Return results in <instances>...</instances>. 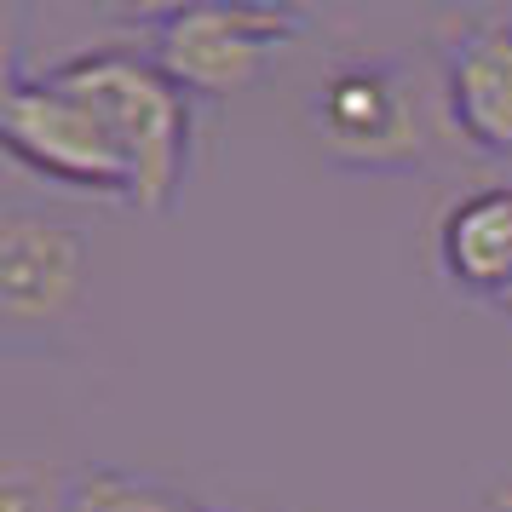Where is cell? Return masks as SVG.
<instances>
[{"mask_svg":"<svg viewBox=\"0 0 512 512\" xmlns=\"http://www.w3.org/2000/svg\"><path fill=\"white\" fill-rule=\"evenodd\" d=\"M52 81L70 87L116 139L133 173V208L167 213L185 190L190 167V93L127 41H98V47L70 52L64 64H52Z\"/></svg>","mask_w":512,"mask_h":512,"instance_id":"cell-1","label":"cell"},{"mask_svg":"<svg viewBox=\"0 0 512 512\" xmlns=\"http://www.w3.org/2000/svg\"><path fill=\"white\" fill-rule=\"evenodd\" d=\"M311 133L346 173H415L438 121L397 58H334L311 93Z\"/></svg>","mask_w":512,"mask_h":512,"instance_id":"cell-2","label":"cell"},{"mask_svg":"<svg viewBox=\"0 0 512 512\" xmlns=\"http://www.w3.org/2000/svg\"><path fill=\"white\" fill-rule=\"evenodd\" d=\"M311 24L294 6H144L133 29L144 52L162 64L190 98H231L254 87L282 41Z\"/></svg>","mask_w":512,"mask_h":512,"instance_id":"cell-3","label":"cell"},{"mask_svg":"<svg viewBox=\"0 0 512 512\" xmlns=\"http://www.w3.org/2000/svg\"><path fill=\"white\" fill-rule=\"evenodd\" d=\"M0 133H6V156L52 185L133 202L127 156L104 133V121L70 87H58L47 70L24 75L12 52H6V75H0Z\"/></svg>","mask_w":512,"mask_h":512,"instance_id":"cell-4","label":"cell"},{"mask_svg":"<svg viewBox=\"0 0 512 512\" xmlns=\"http://www.w3.org/2000/svg\"><path fill=\"white\" fill-rule=\"evenodd\" d=\"M87 294V242L64 213L12 208L0 213V328L6 346H35L64 328Z\"/></svg>","mask_w":512,"mask_h":512,"instance_id":"cell-5","label":"cell"},{"mask_svg":"<svg viewBox=\"0 0 512 512\" xmlns=\"http://www.w3.org/2000/svg\"><path fill=\"white\" fill-rule=\"evenodd\" d=\"M443 98L466 144L512 156V18L466 12L443 29Z\"/></svg>","mask_w":512,"mask_h":512,"instance_id":"cell-6","label":"cell"},{"mask_svg":"<svg viewBox=\"0 0 512 512\" xmlns=\"http://www.w3.org/2000/svg\"><path fill=\"white\" fill-rule=\"evenodd\" d=\"M438 271L484 305L512 300V179L461 190L432 225Z\"/></svg>","mask_w":512,"mask_h":512,"instance_id":"cell-7","label":"cell"},{"mask_svg":"<svg viewBox=\"0 0 512 512\" xmlns=\"http://www.w3.org/2000/svg\"><path fill=\"white\" fill-rule=\"evenodd\" d=\"M64 512H213L196 495L162 484V478H144L127 466H87L64 478Z\"/></svg>","mask_w":512,"mask_h":512,"instance_id":"cell-8","label":"cell"},{"mask_svg":"<svg viewBox=\"0 0 512 512\" xmlns=\"http://www.w3.org/2000/svg\"><path fill=\"white\" fill-rule=\"evenodd\" d=\"M0 512H64V484H52L41 472H29L24 461H12L6 478H0Z\"/></svg>","mask_w":512,"mask_h":512,"instance_id":"cell-9","label":"cell"},{"mask_svg":"<svg viewBox=\"0 0 512 512\" xmlns=\"http://www.w3.org/2000/svg\"><path fill=\"white\" fill-rule=\"evenodd\" d=\"M236 512H248V507H236Z\"/></svg>","mask_w":512,"mask_h":512,"instance_id":"cell-10","label":"cell"}]
</instances>
